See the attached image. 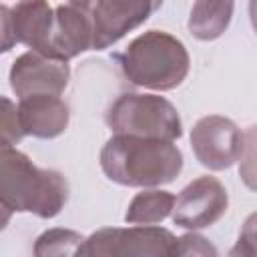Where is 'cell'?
Returning <instances> with one entry per match:
<instances>
[{"label":"cell","mask_w":257,"mask_h":257,"mask_svg":"<svg viewBox=\"0 0 257 257\" xmlns=\"http://www.w3.org/2000/svg\"><path fill=\"white\" fill-rule=\"evenodd\" d=\"M104 175L124 187H161L183 169V153L165 139L112 135L100 151Z\"/></svg>","instance_id":"cell-1"},{"label":"cell","mask_w":257,"mask_h":257,"mask_svg":"<svg viewBox=\"0 0 257 257\" xmlns=\"http://www.w3.org/2000/svg\"><path fill=\"white\" fill-rule=\"evenodd\" d=\"M0 197L8 211L52 219L68 201V183L54 169H38L22 151L2 147Z\"/></svg>","instance_id":"cell-2"},{"label":"cell","mask_w":257,"mask_h":257,"mask_svg":"<svg viewBox=\"0 0 257 257\" xmlns=\"http://www.w3.org/2000/svg\"><path fill=\"white\" fill-rule=\"evenodd\" d=\"M126 80L151 90H173L189 74L191 56L185 44L169 32L149 30L114 54Z\"/></svg>","instance_id":"cell-3"},{"label":"cell","mask_w":257,"mask_h":257,"mask_svg":"<svg viewBox=\"0 0 257 257\" xmlns=\"http://www.w3.org/2000/svg\"><path fill=\"white\" fill-rule=\"evenodd\" d=\"M106 124L112 135H133L147 139L175 141L183 135L177 108L159 94H120L106 112Z\"/></svg>","instance_id":"cell-4"},{"label":"cell","mask_w":257,"mask_h":257,"mask_svg":"<svg viewBox=\"0 0 257 257\" xmlns=\"http://www.w3.org/2000/svg\"><path fill=\"white\" fill-rule=\"evenodd\" d=\"M177 237L163 227H108L92 233L78 249V257H167L173 255Z\"/></svg>","instance_id":"cell-5"},{"label":"cell","mask_w":257,"mask_h":257,"mask_svg":"<svg viewBox=\"0 0 257 257\" xmlns=\"http://www.w3.org/2000/svg\"><path fill=\"white\" fill-rule=\"evenodd\" d=\"M191 147L203 167L225 171L241 157L243 133L231 118L209 114L195 122L191 131Z\"/></svg>","instance_id":"cell-6"},{"label":"cell","mask_w":257,"mask_h":257,"mask_svg":"<svg viewBox=\"0 0 257 257\" xmlns=\"http://www.w3.org/2000/svg\"><path fill=\"white\" fill-rule=\"evenodd\" d=\"M227 189L221 185L219 179L205 175L189 183L179 193L171 217L175 225L189 231H197L215 225L227 213Z\"/></svg>","instance_id":"cell-7"},{"label":"cell","mask_w":257,"mask_h":257,"mask_svg":"<svg viewBox=\"0 0 257 257\" xmlns=\"http://www.w3.org/2000/svg\"><path fill=\"white\" fill-rule=\"evenodd\" d=\"M52 22L54 10L48 0H18L12 8L2 6V50L8 52L20 42L46 56Z\"/></svg>","instance_id":"cell-8"},{"label":"cell","mask_w":257,"mask_h":257,"mask_svg":"<svg viewBox=\"0 0 257 257\" xmlns=\"http://www.w3.org/2000/svg\"><path fill=\"white\" fill-rule=\"evenodd\" d=\"M163 0H96L92 8L94 50H104L124 34L139 28L159 10Z\"/></svg>","instance_id":"cell-9"},{"label":"cell","mask_w":257,"mask_h":257,"mask_svg":"<svg viewBox=\"0 0 257 257\" xmlns=\"http://www.w3.org/2000/svg\"><path fill=\"white\" fill-rule=\"evenodd\" d=\"M70 78L64 60L44 56L36 50L20 54L10 68V86L18 98L32 94H60Z\"/></svg>","instance_id":"cell-10"},{"label":"cell","mask_w":257,"mask_h":257,"mask_svg":"<svg viewBox=\"0 0 257 257\" xmlns=\"http://www.w3.org/2000/svg\"><path fill=\"white\" fill-rule=\"evenodd\" d=\"M94 26L92 14L80 6H58L54 8V22L48 38L46 56L68 62L70 58L92 48Z\"/></svg>","instance_id":"cell-11"},{"label":"cell","mask_w":257,"mask_h":257,"mask_svg":"<svg viewBox=\"0 0 257 257\" xmlns=\"http://www.w3.org/2000/svg\"><path fill=\"white\" fill-rule=\"evenodd\" d=\"M18 118L24 135L36 139H56L66 131L70 112L58 94H32L20 98Z\"/></svg>","instance_id":"cell-12"},{"label":"cell","mask_w":257,"mask_h":257,"mask_svg":"<svg viewBox=\"0 0 257 257\" xmlns=\"http://www.w3.org/2000/svg\"><path fill=\"white\" fill-rule=\"evenodd\" d=\"M235 0H197L189 16V32L203 42L217 40L231 24Z\"/></svg>","instance_id":"cell-13"},{"label":"cell","mask_w":257,"mask_h":257,"mask_svg":"<svg viewBox=\"0 0 257 257\" xmlns=\"http://www.w3.org/2000/svg\"><path fill=\"white\" fill-rule=\"evenodd\" d=\"M175 195L161 189H147L133 197L124 213V221L131 225H157L165 221L175 207Z\"/></svg>","instance_id":"cell-14"},{"label":"cell","mask_w":257,"mask_h":257,"mask_svg":"<svg viewBox=\"0 0 257 257\" xmlns=\"http://www.w3.org/2000/svg\"><path fill=\"white\" fill-rule=\"evenodd\" d=\"M84 237L72 229H48L34 243V255L38 257H62L76 255Z\"/></svg>","instance_id":"cell-15"},{"label":"cell","mask_w":257,"mask_h":257,"mask_svg":"<svg viewBox=\"0 0 257 257\" xmlns=\"http://www.w3.org/2000/svg\"><path fill=\"white\" fill-rule=\"evenodd\" d=\"M239 177L243 185L257 193V124L243 133V149L239 157Z\"/></svg>","instance_id":"cell-16"},{"label":"cell","mask_w":257,"mask_h":257,"mask_svg":"<svg viewBox=\"0 0 257 257\" xmlns=\"http://www.w3.org/2000/svg\"><path fill=\"white\" fill-rule=\"evenodd\" d=\"M24 131L18 118V106L8 96H2V147H12L22 141Z\"/></svg>","instance_id":"cell-17"},{"label":"cell","mask_w":257,"mask_h":257,"mask_svg":"<svg viewBox=\"0 0 257 257\" xmlns=\"http://www.w3.org/2000/svg\"><path fill=\"white\" fill-rule=\"evenodd\" d=\"M231 257H257V213H251L239 233L235 247L229 251Z\"/></svg>","instance_id":"cell-18"},{"label":"cell","mask_w":257,"mask_h":257,"mask_svg":"<svg viewBox=\"0 0 257 257\" xmlns=\"http://www.w3.org/2000/svg\"><path fill=\"white\" fill-rule=\"evenodd\" d=\"M173 255H177V257H181V255H199V257H209L211 255V257H215L217 249L205 237H201L197 233H187V235L177 239Z\"/></svg>","instance_id":"cell-19"},{"label":"cell","mask_w":257,"mask_h":257,"mask_svg":"<svg viewBox=\"0 0 257 257\" xmlns=\"http://www.w3.org/2000/svg\"><path fill=\"white\" fill-rule=\"evenodd\" d=\"M249 18H251V26L257 32V0H249Z\"/></svg>","instance_id":"cell-20"},{"label":"cell","mask_w":257,"mask_h":257,"mask_svg":"<svg viewBox=\"0 0 257 257\" xmlns=\"http://www.w3.org/2000/svg\"><path fill=\"white\" fill-rule=\"evenodd\" d=\"M68 2H70V4H74V6H80V8H88L92 0H68Z\"/></svg>","instance_id":"cell-21"}]
</instances>
